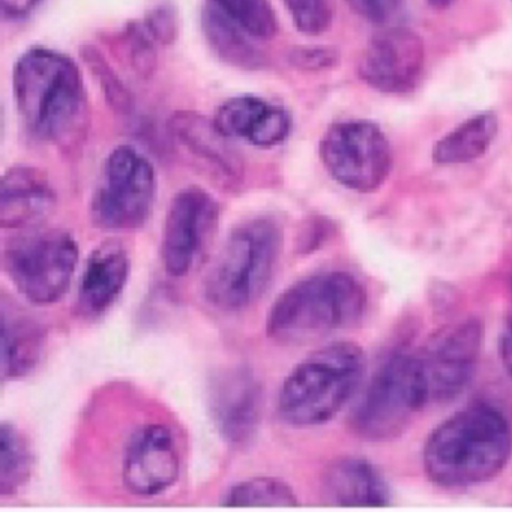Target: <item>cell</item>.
Here are the masks:
<instances>
[{
	"mask_svg": "<svg viewBox=\"0 0 512 512\" xmlns=\"http://www.w3.org/2000/svg\"><path fill=\"white\" fill-rule=\"evenodd\" d=\"M511 454L508 418L491 404L476 403L458 410L431 431L422 464L433 484L455 490L496 478Z\"/></svg>",
	"mask_w": 512,
	"mask_h": 512,
	"instance_id": "obj_1",
	"label": "cell"
},
{
	"mask_svg": "<svg viewBox=\"0 0 512 512\" xmlns=\"http://www.w3.org/2000/svg\"><path fill=\"white\" fill-rule=\"evenodd\" d=\"M17 110L29 133L44 142L71 146L86 134L89 103L73 59L46 47L23 53L14 67Z\"/></svg>",
	"mask_w": 512,
	"mask_h": 512,
	"instance_id": "obj_2",
	"label": "cell"
},
{
	"mask_svg": "<svg viewBox=\"0 0 512 512\" xmlns=\"http://www.w3.org/2000/svg\"><path fill=\"white\" fill-rule=\"evenodd\" d=\"M367 305V290L358 278L344 271L320 272L275 299L266 319V334L281 344L316 340L358 325Z\"/></svg>",
	"mask_w": 512,
	"mask_h": 512,
	"instance_id": "obj_3",
	"label": "cell"
},
{
	"mask_svg": "<svg viewBox=\"0 0 512 512\" xmlns=\"http://www.w3.org/2000/svg\"><path fill=\"white\" fill-rule=\"evenodd\" d=\"M365 353L358 344L338 341L302 359L284 379L278 413L293 427H317L334 419L361 386Z\"/></svg>",
	"mask_w": 512,
	"mask_h": 512,
	"instance_id": "obj_4",
	"label": "cell"
},
{
	"mask_svg": "<svg viewBox=\"0 0 512 512\" xmlns=\"http://www.w3.org/2000/svg\"><path fill=\"white\" fill-rule=\"evenodd\" d=\"M283 250V230L271 217L236 226L203 280L206 301L218 310L250 307L266 292Z\"/></svg>",
	"mask_w": 512,
	"mask_h": 512,
	"instance_id": "obj_5",
	"label": "cell"
},
{
	"mask_svg": "<svg viewBox=\"0 0 512 512\" xmlns=\"http://www.w3.org/2000/svg\"><path fill=\"white\" fill-rule=\"evenodd\" d=\"M428 406L418 353H391L353 407L350 428L367 442L397 439Z\"/></svg>",
	"mask_w": 512,
	"mask_h": 512,
	"instance_id": "obj_6",
	"label": "cell"
},
{
	"mask_svg": "<svg viewBox=\"0 0 512 512\" xmlns=\"http://www.w3.org/2000/svg\"><path fill=\"white\" fill-rule=\"evenodd\" d=\"M79 263V244L65 230H38L14 239L5 250V269L16 289L35 305L58 302L70 289Z\"/></svg>",
	"mask_w": 512,
	"mask_h": 512,
	"instance_id": "obj_7",
	"label": "cell"
},
{
	"mask_svg": "<svg viewBox=\"0 0 512 512\" xmlns=\"http://www.w3.org/2000/svg\"><path fill=\"white\" fill-rule=\"evenodd\" d=\"M157 197V175L151 161L130 145L113 149L104 163L92 199V218L109 230L145 226Z\"/></svg>",
	"mask_w": 512,
	"mask_h": 512,
	"instance_id": "obj_8",
	"label": "cell"
},
{
	"mask_svg": "<svg viewBox=\"0 0 512 512\" xmlns=\"http://www.w3.org/2000/svg\"><path fill=\"white\" fill-rule=\"evenodd\" d=\"M319 155L331 178L355 193L379 190L392 170L388 137L371 121L335 122L320 140Z\"/></svg>",
	"mask_w": 512,
	"mask_h": 512,
	"instance_id": "obj_9",
	"label": "cell"
},
{
	"mask_svg": "<svg viewBox=\"0 0 512 512\" xmlns=\"http://www.w3.org/2000/svg\"><path fill=\"white\" fill-rule=\"evenodd\" d=\"M482 341V323L472 317L443 329L418 353L428 404L449 403L469 388Z\"/></svg>",
	"mask_w": 512,
	"mask_h": 512,
	"instance_id": "obj_10",
	"label": "cell"
},
{
	"mask_svg": "<svg viewBox=\"0 0 512 512\" xmlns=\"http://www.w3.org/2000/svg\"><path fill=\"white\" fill-rule=\"evenodd\" d=\"M220 221V205L208 191L187 187L178 191L167 209L161 257L167 274L184 277L202 259Z\"/></svg>",
	"mask_w": 512,
	"mask_h": 512,
	"instance_id": "obj_11",
	"label": "cell"
},
{
	"mask_svg": "<svg viewBox=\"0 0 512 512\" xmlns=\"http://www.w3.org/2000/svg\"><path fill=\"white\" fill-rule=\"evenodd\" d=\"M425 46L409 28H386L374 35L359 61V77L383 94H404L424 73Z\"/></svg>",
	"mask_w": 512,
	"mask_h": 512,
	"instance_id": "obj_12",
	"label": "cell"
},
{
	"mask_svg": "<svg viewBox=\"0 0 512 512\" xmlns=\"http://www.w3.org/2000/svg\"><path fill=\"white\" fill-rule=\"evenodd\" d=\"M179 472L178 445L167 425H145L131 436L122 461V479L130 493L158 496L175 485Z\"/></svg>",
	"mask_w": 512,
	"mask_h": 512,
	"instance_id": "obj_13",
	"label": "cell"
},
{
	"mask_svg": "<svg viewBox=\"0 0 512 512\" xmlns=\"http://www.w3.org/2000/svg\"><path fill=\"white\" fill-rule=\"evenodd\" d=\"M209 409L224 440L245 443L256 434L262 419L263 392L247 368L218 374L209 388Z\"/></svg>",
	"mask_w": 512,
	"mask_h": 512,
	"instance_id": "obj_14",
	"label": "cell"
},
{
	"mask_svg": "<svg viewBox=\"0 0 512 512\" xmlns=\"http://www.w3.org/2000/svg\"><path fill=\"white\" fill-rule=\"evenodd\" d=\"M218 130L229 139L247 140L256 148L281 145L292 133V116L283 107L256 95H239L224 101L214 116Z\"/></svg>",
	"mask_w": 512,
	"mask_h": 512,
	"instance_id": "obj_15",
	"label": "cell"
},
{
	"mask_svg": "<svg viewBox=\"0 0 512 512\" xmlns=\"http://www.w3.org/2000/svg\"><path fill=\"white\" fill-rule=\"evenodd\" d=\"M58 196L47 176L29 166H14L2 179L0 224L4 229L38 226L55 211Z\"/></svg>",
	"mask_w": 512,
	"mask_h": 512,
	"instance_id": "obj_16",
	"label": "cell"
},
{
	"mask_svg": "<svg viewBox=\"0 0 512 512\" xmlns=\"http://www.w3.org/2000/svg\"><path fill=\"white\" fill-rule=\"evenodd\" d=\"M130 275V257L118 241L95 247L86 260L80 280L79 310L86 316H100L121 296Z\"/></svg>",
	"mask_w": 512,
	"mask_h": 512,
	"instance_id": "obj_17",
	"label": "cell"
},
{
	"mask_svg": "<svg viewBox=\"0 0 512 512\" xmlns=\"http://www.w3.org/2000/svg\"><path fill=\"white\" fill-rule=\"evenodd\" d=\"M323 496L341 506H386L391 490L374 464L361 457H340L326 467L322 478Z\"/></svg>",
	"mask_w": 512,
	"mask_h": 512,
	"instance_id": "obj_18",
	"label": "cell"
},
{
	"mask_svg": "<svg viewBox=\"0 0 512 512\" xmlns=\"http://www.w3.org/2000/svg\"><path fill=\"white\" fill-rule=\"evenodd\" d=\"M172 136L188 152L209 167L220 172L224 178L238 181L242 175L241 157L230 146L229 137L224 136L214 119L205 118L196 112H178L169 122Z\"/></svg>",
	"mask_w": 512,
	"mask_h": 512,
	"instance_id": "obj_19",
	"label": "cell"
},
{
	"mask_svg": "<svg viewBox=\"0 0 512 512\" xmlns=\"http://www.w3.org/2000/svg\"><path fill=\"white\" fill-rule=\"evenodd\" d=\"M202 28L212 52L224 64L244 71L265 68L266 56L254 44L256 40L218 10L211 0H206L203 7Z\"/></svg>",
	"mask_w": 512,
	"mask_h": 512,
	"instance_id": "obj_20",
	"label": "cell"
},
{
	"mask_svg": "<svg viewBox=\"0 0 512 512\" xmlns=\"http://www.w3.org/2000/svg\"><path fill=\"white\" fill-rule=\"evenodd\" d=\"M43 335L32 319L2 308V377L17 380L28 376L38 365Z\"/></svg>",
	"mask_w": 512,
	"mask_h": 512,
	"instance_id": "obj_21",
	"label": "cell"
},
{
	"mask_svg": "<svg viewBox=\"0 0 512 512\" xmlns=\"http://www.w3.org/2000/svg\"><path fill=\"white\" fill-rule=\"evenodd\" d=\"M499 131L493 113H479L449 131L433 148V161L439 166H460L487 154Z\"/></svg>",
	"mask_w": 512,
	"mask_h": 512,
	"instance_id": "obj_22",
	"label": "cell"
},
{
	"mask_svg": "<svg viewBox=\"0 0 512 512\" xmlns=\"http://www.w3.org/2000/svg\"><path fill=\"white\" fill-rule=\"evenodd\" d=\"M32 455L25 436L16 425L4 422L0 428V493L13 496L31 475Z\"/></svg>",
	"mask_w": 512,
	"mask_h": 512,
	"instance_id": "obj_23",
	"label": "cell"
},
{
	"mask_svg": "<svg viewBox=\"0 0 512 512\" xmlns=\"http://www.w3.org/2000/svg\"><path fill=\"white\" fill-rule=\"evenodd\" d=\"M239 28L254 40H272L280 23L271 0H211Z\"/></svg>",
	"mask_w": 512,
	"mask_h": 512,
	"instance_id": "obj_24",
	"label": "cell"
},
{
	"mask_svg": "<svg viewBox=\"0 0 512 512\" xmlns=\"http://www.w3.org/2000/svg\"><path fill=\"white\" fill-rule=\"evenodd\" d=\"M224 505L235 506H298L293 488L286 482L268 476L247 479L232 485L224 497Z\"/></svg>",
	"mask_w": 512,
	"mask_h": 512,
	"instance_id": "obj_25",
	"label": "cell"
},
{
	"mask_svg": "<svg viewBox=\"0 0 512 512\" xmlns=\"http://www.w3.org/2000/svg\"><path fill=\"white\" fill-rule=\"evenodd\" d=\"M82 58L92 76L100 83L101 91L109 106L119 115H130L134 109L133 94L122 82L119 74L113 70L112 65L107 62L106 56L95 47L85 46L82 49Z\"/></svg>",
	"mask_w": 512,
	"mask_h": 512,
	"instance_id": "obj_26",
	"label": "cell"
},
{
	"mask_svg": "<svg viewBox=\"0 0 512 512\" xmlns=\"http://www.w3.org/2000/svg\"><path fill=\"white\" fill-rule=\"evenodd\" d=\"M119 43L136 76L142 79L154 76L158 61L157 47H155L157 41L146 31L143 22L130 23L122 32Z\"/></svg>",
	"mask_w": 512,
	"mask_h": 512,
	"instance_id": "obj_27",
	"label": "cell"
},
{
	"mask_svg": "<svg viewBox=\"0 0 512 512\" xmlns=\"http://www.w3.org/2000/svg\"><path fill=\"white\" fill-rule=\"evenodd\" d=\"M293 25L301 34L319 37L332 25V10L328 0H283Z\"/></svg>",
	"mask_w": 512,
	"mask_h": 512,
	"instance_id": "obj_28",
	"label": "cell"
},
{
	"mask_svg": "<svg viewBox=\"0 0 512 512\" xmlns=\"http://www.w3.org/2000/svg\"><path fill=\"white\" fill-rule=\"evenodd\" d=\"M146 31L161 46H172L179 35V17L175 5L160 2L152 7L143 20Z\"/></svg>",
	"mask_w": 512,
	"mask_h": 512,
	"instance_id": "obj_29",
	"label": "cell"
},
{
	"mask_svg": "<svg viewBox=\"0 0 512 512\" xmlns=\"http://www.w3.org/2000/svg\"><path fill=\"white\" fill-rule=\"evenodd\" d=\"M287 59L296 70L320 73L337 67L341 55L338 49L331 46H298L290 49Z\"/></svg>",
	"mask_w": 512,
	"mask_h": 512,
	"instance_id": "obj_30",
	"label": "cell"
},
{
	"mask_svg": "<svg viewBox=\"0 0 512 512\" xmlns=\"http://www.w3.org/2000/svg\"><path fill=\"white\" fill-rule=\"evenodd\" d=\"M359 16L376 25L391 22L403 7L404 0H346Z\"/></svg>",
	"mask_w": 512,
	"mask_h": 512,
	"instance_id": "obj_31",
	"label": "cell"
},
{
	"mask_svg": "<svg viewBox=\"0 0 512 512\" xmlns=\"http://www.w3.org/2000/svg\"><path fill=\"white\" fill-rule=\"evenodd\" d=\"M499 355L503 368H505L506 373L512 379V313L505 320L502 334H500Z\"/></svg>",
	"mask_w": 512,
	"mask_h": 512,
	"instance_id": "obj_32",
	"label": "cell"
},
{
	"mask_svg": "<svg viewBox=\"0 0 512 512\" xmlns=\"http://www.w3.org/2000/svg\"><path fill=\"white\" fill-rule=\"evenodd\" d=\"M41 0H2V11L11 20L29 16L40 5Z\"/></svg>",
	"mask_w": 512,
	"mask_h": 512,
	"instance_id": "obj_33",
	"label": "cell"
},
{
	"mask_svg": "<svg viewBox=\"0 0 512 512\" xmlns=\"http://www.w3.org/2000/svg\"><path fill=\"white\" fill-rule=\"evenodd\" d=\"M452 2H454V0H428V4H430L431 7L437 8V10L448 8Z\"/></svg>",
	"mask_w": 512,
	"mask_h": 512,
	"instance_id": "obj_34",
	"label": "cell"
}]
</instances>
